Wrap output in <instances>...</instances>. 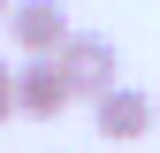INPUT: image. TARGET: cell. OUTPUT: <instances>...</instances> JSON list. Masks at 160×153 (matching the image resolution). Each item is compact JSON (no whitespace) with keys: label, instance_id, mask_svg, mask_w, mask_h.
Masks as SVG:
<instances>
[{"label":"cell","instance_id":"obj_1","mask_svg":"<svg viewBox=\"0 0 160 153\" xmlns=\"http://www.w3.org/2000/svg\"><path fill=\"white\" fill-rule=\"evenodd\" d=\"M61 69H69L76 100H107V92L122 84V54H114V38H99V31H76L69 38V46H61Z\"/></svg>","mask_w":160,"mask_h":153},{"label":"cell","instance_id":"obj_2","mask_svg":"<svg viewBox=\"0 0 160 153\" xmlns=\"http://www.w3.org/2000/svg\"><path fill=\"white\" fill-rule=\"evenodd\" d=\"M8 38L23 46V61H31V54H61L69 38H76V23H69V8H61V0H15Z\"/></svg>","mask_w":160,"mask_h":153},{"label":"cell","instance_id":"obj_3","mask_svg":"<svg viewBox=\"0 0 160 153\" xmlns=\"http://www.w3.org/2000/svg\"><path fill=\"white\" fill-rule=\"evenodd\" d=\"M15 84H23V115H31V123H53V115L76 107V84H69V69H61V54H31Z\"/></svg>","mask_w":160,"mask_h":153},{"label":"cell","instance_id":"obj_4","mask_svg":"<svg viewBox=\"0 0 160 153\" xmlns=\"http://www.w3.org/2000/svg\"><path fill=\"white\" fill-rule=\"evenodd\" d=\"M92 130L107 145H137L152 130V92H137V84H114L107 100H92Z\"/></svg>","mask_w":160,"mask_h":153},{"label":"cell","instance_id":"obj_5","mask_svg":"<svg viewBox=\"0 0 160 153\" xmlns=\"http://www.w3.org/2000/svg\"><path fill=\"white\" fill-rule=\"evenodd\" d=\"M15 76H23V69L0 61V123H8V115H23V84H15Z\"/></svg>","mask_w":160,"mask_h":153},{"label":"cell","instance_id":"obj_6","mask_svg":"<svg viewBox=\"0 0 160 153\" xmlns=\"http://www.w3.org/2000/svg\"><path fill=\"white\" fill-rule=\"evenodd\" d=\"M8 15H15V0H0V23H8Z\"/></svg>","mask_w":160,"mask_h":153}]
</instances>
